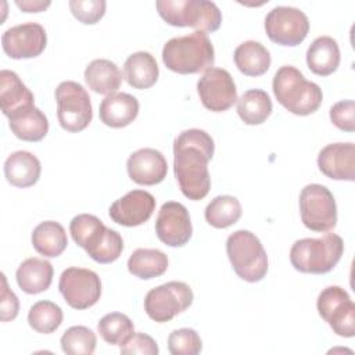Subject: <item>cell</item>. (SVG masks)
Wrapping results in <instances>:
<instances>
[{"instance_id": "f35d334b", "label": "cell", "mask_w": 355, "mask_h": 355, "mask_svg": "<svg viewBox=\"0 0 355 355\" xmlns=\"http://www.w3.org/2000/svg\"><path fill=\"white\" fill-rule=\"evenodd\" d=\"M330 119L334 126L344 132L355 130V103L354 100H341L331 105Z\"/></svg>"}, {"instance_id": "603a6c76", "label": "cell", "mask_w": 355, "mask_h": 355, "mask_svg": "<svg viewBox=\"0 0 355 355\" xmlns=\"http://www.w3.org/2000/svg\"><path fill=\"white\" fill-rule=\"evenodd\" d=\"M308 68L319 76L333 73L340 65V49L331 36H319L308 47Z\"/></svg>"}, {"instance_id": "9a60e30c", "label": "cell", "mask_w": 355, "mask_h": 355, "mask_svg": "<svg viewBox=\"0 0 355 355\" xmlns=\"http://www.w3.org/2000/svg\"><path fill=\"white\" fill-rule=\"evenodd\" d=\"M155 233L157 237L169 247L184 245L193 234L187 208L178 201L164 202L157 215Z\"/></svg>"}, {"instance_id": "5b68a950", "label": "cell", "mask_w": 355, "mask_h": 355, "mask_svg": "<svg viewBox=\"0 0 355 355\" xmlns=\"http://www.w3.org/2000/svg\"><path fill=\"white\" fill-rule=\"evenodd\" d=\"M161 18L172 26H190L198 32H215L222 24V12L208 0H158Z\"/></svg>"}, {"instance_id": "d6986e66", "label": "cell", "mask_w": 355, "mask_h": 355, "mask_svg": "<svg viewBox=\"0 0 355 355\" xmlns=\"http://www.w3.org/2000/svg\"><path fill=\"white\" fill-rule=\"evenodd\" d=\"M139 114V101L129 93H114L105 96L100 104L98 115L110 128H123L132 123Z\"/></svg>"}, {"instance_id": "2e32d148", "label": "cell", "mask_w": 355, "mask_h": 355, "mask_svg": "<svg viewBox=\"0 0 355 355\" xmlns=\"http://www.w3.org/2000/svg\"><path fill=\"white\" fill-rule=\"evenodd\" d=\"M155 209V198L146 190H132L114 201L108 209L110 218L122 226L133 227L147 222Z\"/></svg>"}, {"instance_id": "5bb4252c", "label": "cell", "mask_w": 355, "mask_h": 355, "mask_svg": "<svg viewBox=\"0 0 355 355\" xmlns=\"http://www.w3.org/2000/svg\"><path fill=\"white\" fill-rule=\"evenodd\" d=\"M46 44V31L37 22H25L11 26L1 35L3 50L14 60L37 57L43 53Z\"/></svg>"}, {"instance_id": "1f68e13d", "label": "cell", "mask_w": 355, "mask_h": 355, "mask_svg": "<svg viewBox=\"0 0 355 355\" xmlns=\"http://www.w3.org/2000/svg\"><path fill=\"white\" fill-rule=\"evenodd\" d=\"M205 220L216 227L225 229L234 225L241 216V204L233 196H218L205 208Z\"/></svg>"}, {"instance_id": "7a4b0ae2", "label": "cell", "mask_w": 355, "mask_h": 355, "mask_svg": "<svg viewBox=\"0 0 355 355\" xmlns=\"http://www.w3.org/2000/svg\"><path fill=\"white\" fill-rule=\"evenodd\" d=\"M162 61L173 72L187 75L212 68L215 50L207 33L194 31L169 39L162 49Z\"/></svg>"}, {"instance_id": "8d00e7d4", "label": "cell", "mask_w": 355, "mask_h": 355, "mask_svg": "<svg viewBox=\"0 0 355 355\" xmlns=\"http://www.w3.org/2000/svg\"><path fill=\"white\" fill-rule=\"evenodd\" d=\"M123 250V240L116 230L107 229L100 245L90 254V258L98 263H111L119 258Z\"/></svg>"}, {"instance_id": "ffe728a7", "label": "cell", "mask_w": 355, "mask_h": 355, "mask_svg": "<svg viewBox=\"0 0 355 355\" xmlns=\"http://www.w3.org/2000/svg\"><path fill=\"white\" fill-rule=\"evenodd\" d=\"M33 93L24 85L14 71L1 69L0 72V105L6 116L17 111L35 105Z\"/></svg>"}, {"instance_id": "44dd1931", "label": "cell", "mask_w": 355, "mask_h": 355, "mask_svg": "<svg viewBox=\"0 0 355 355\" xmlns=\"http://www.w3.org/2000/svg\"><path fill=\"white\" fill-rule=\"evenodd\" d=\"M40 172V161L29 151L19 150L11 153L4 162L6 179L15 187L33 186L39 180Z\"/></svg>"}, {"instance_id": "f546056e", "label": "cell", "mask_w": 355, "mask_h": 355, "mask_svg": "<svg viewBox=\"0 0 355 355\" xmlns=\"http://www.w3.org/2000/svg\"><path fill=\"white\" fill-rule=\"evenodd\" d=\"M128 269L143 280L158 277L168 269V257L157 248H137L128 259Z\"/></svg>"}, {"instance_id": "4316f807", "label": "cell", "mask_w": 355, "mask_h": 355, "mask_svg": "<svg viewBox=\"0 0 355 355\" xmlns=\"http://www.w3.org/2000/svg\"><path fill=\"white\" fill-rule=\"evenodd\" d=\"M234 64L239 71L247 76H261L270 67V53L259 42L245 40L240 43L233 53Z\"/></svg>"}, {"instance_id": "7402d4cb", "label": "cell", "mask_w": 355, "mask_h": 355, "mask_svg": "<svg viewBox=\"0 0 355 355\" xmlns=\"http://www.w3.org/2000/svg\"><path fill=\"white\" fill-rule=\"evenodd\" d=\"M53 273V265L49 261L32 257L18 266L15 279L24 293L39 294L50 287Z\"/></svg>"}, {"instance_id": "7c38bea8", "label": "cell", "mask_w": 355, "mask_h": 355, "mask_svg": "<svg viewBox=\"0 0 355 355\" xmlns=\"http://www.w3.org/2000/svg\"><path fill=\"white\" fill-rule=\"evenodd\" d=\"M58 290L71 308L87 309L100 300L101 280L90 269L71 266L62 270Z\"/></svg>"}, {"instance_id": "d4e9b609", "label": "cell", "mask_w": 355, "mask_h": 355, "mask_svg": "<svg viewBox=\"0 0 355 355\" xmlns=\"http://www.w3.org/2000/svg\"><path fill=\"white\" fill-rule=\"evenodd\" d=\"M85 80L93 92L110 96L119 89L122 72L111 60L97 58L87 64L85 69Z\"/></svg>"}, {"instance_id": "30bf717a", "label": "cell", "mask_w": 355, "mask_h": 355, "mask_svg": "<svg viewBox=\"0 0 355 355\" xmlns=\"http://www.w3.org/2000/svg\"><path fill=\"white\" fill-rule=\"evenodd\" d=\"M316 308L320 318L341 337L355 336V305L348 293L340 286L323 288L318 297Z\"/></svg>"}, {"instance_id": "ba28073f", "label": "cell", "mask_w": 355, "mask_h": 355, "mask_svg": "<svg viewBox=\"0 0 355 355\" xmlns=\"http://www.w3.org/2000/svg\"><path fill=\"white\" fill-rule=\"evenodd\" d=\"M302 223L313 232H329L337 223V205L331 191L319 183L306 184L300 193Z\"/></svg>"}, {"instance_id": "d6a6232c", "label": "cell", "mask_w": 355, "mask_h": 355, "mask_svg": "<svg viewBox=\"0 0 355 355\" xmlns=\"http://www.w3.org/2000/svg\"><path fill=\"white\" fill-rule=\"evenodd\" d=\"M62 309L51 301H37L35 302L28 313L29 326L42 334H50L55 331L62 323Z\"/></svg>"}, {"instance_id": "d590c367", "label": "cell", "mask_w": 355, "mask_h": 355, "mask_svg": "<svg viewBox=\"0 0 355 355\" xmlns=\"http://www.w3.org/2000/svg\"><path fill=\"white\" fill-rule=\"evenodd\" d=\"M168 349L172 355H197L202 349V341L196 330L183 327L169 334Z\"/></svg>"}, {"instance_id": "4dcf8cb0", "label": "cell", "mask_w": 355, "mask_h": 355, "mask_svg": "<svg viewBox=\"0 0 355 355\" xmlns=\"http://www.w3.org/2000/svg\"><path fill=\"white\" fill-rule=\"evenodd\" d=\"M237 114L247 125H261L272 114V100L265 90L250 89L237 98Z\"/></svg>"}, {"instance_id": "3957f363", "label": "cell", "mask_w": 355, "mask_h": 355, "mask_svg": "<svg viewBox=\"0 0 355 355\" xmlns=\"http://www.w3.org/2000/svg\"><path fill=\"white\" fill-rule=\"evenodd\" d=\"M276 100L291 114L305 116L315 112L323 100L322 89L306 80L300 69L293 65L280 67L272 82Z\"/></svg>"}, {"instance_id": "83f0119b", "label": "cell", "mask_w": 355, "mask_h": 355, "mask_svg": "<svg viewBox=\"0 0 355 355\" xmlns=\"http://www.w3.org/2000/svg\"><path fill=\"white\" fill-rule=\"evenodd\" d=\"M32 245L43 257L54 258L62 254L68 245L65 229L55 220H44L32 232Z\"/></svg>"}, {"instance_id": "8992f818", "label": "cell", "mask_w": 355, "mask_h": 355, "mask_svg": "<svg viewBox=\"0 0 355 355\" xmlns=\"http://www.w3.org/2000/svg\"><path fill=\"white\" fill-rule=\"evenodd\" d=\"M226 254L240 279L255 283L266 276L268 255L252 232L241 229L232 233L226 240Z\"/></svg>"}, {"instance_id": "8fae6325", "label": "cell", "mask_w": 355, "mask_h": 355, "mask_svg": "<svg viewBox=\"0 0 355 355\" xmlns=\"http://www.w3.org/2000/svg\"><path fill=\"white\" fill-rule=\"evenodd\" d=\"M268 37L282 46H297L308 35L309 19L304 11L291 6H276L265 17Z\"/></svg>"}, {"instance_id": "484cf974", "label": "cell", "mask_w": 355, "mask_h": 355, "mask_svg": "<svg viewBox=\"0 0 355 355\" xmlns=\"http://www.w3.org/2000/svg\"><path fill=\"white\" fill-rule=\"evenodd\" d=\"M126 82L135 89L151 87L159 75L158 64L148 51H136L130 54L123 64Z\"/></svg>"}, {"instance_id": "74e56055", "label": "cell", "mask_w": 355, "mask_h": 355, "mask_svg": "<svg viewBox=\"0 0 355 355\" xmlns=\"http://www.w3.org/2000/svg\"><path fill=\"white\" fill-rule=\"evenodd\" d=\"M107 3L104 0H71L69 8L73 17L86 25L98 22L105 14Z\"/></svg>"}, {"instance_id": "836d02e7", "label": "cell", "mask_w": 355, "mask_h": 355, "mask_svg": "<svg viewBox=\"0 0 355 355\" xmlns=\"http://www.w3.org/2000/svg\"><path fill=\"white\" fill-rule=\"evenodd\" d=\"M97 330L105 343L111 345H122L135 333V326L125 313L111 312L100 319Z\"/></svg>"}, {"instance_id": "cb8c5ba5", "label": "cell", "mask_w": 355, "mask_h": 355, "mask_svg": "<svg viewBox=\"0 0 355 355\" xmlns=\"http://www.w3.org/2000/svg\"><path fill=\"white\" fill-rule=\"evenodd\" d=\"M11 132L21 140L39 141L49 132L47 116L35 105L22 108L8 116Z\"/></svg>"}, {"instance_id": "ac0fdd59", "label": "cell", "mask_w": 355, "mask_h": 355, "mask_svg": "<svg viewBox=\"0 0 355 355\" xmlns=\"http://www.w3.org/2000/svg\"><path fill=\"white\" fill-rule=\"evenodd\" d=\"M319 171L334 180L355 179V144L331 143L323 147L318 155Z\"/></svg>"}, {"instance_id": "6da1fadb", "label": "cell", "mask_w": 355, "mask_h": 355, "mask_svg": "<svg viewBox=\"0 0 355 355\" xmlns=\"http://www.w3.org/2000/svg\"><path fill=\"white\" fill-rule=\"evenodd\" d=\"M215 144L202 129L183 130L173 141V171L182 193L189 200H202L211 189L208 162Z\"/></svg>"}, {"instance_id": "b9f144b4", "label": "cell", "mask_w": 355, "mask_h": 355, "mask_svg": "<svg viewBox=\"0 0 355 355\" xmlns=\"http://www.w3.org/2000/svg\"><path fill=\"white\" fill-rule=\"evenodd\" d=\"M15 4L25 12H39L46 10L51 3L49 0L43 1V0H17Z\"/></svg>"}, {"instance_id": "9c48e42d", "label": "cell", "mask_w": 355, "mask_h": 355, "mask_svg": "<svg viewBox=\"0 0 355 355\" xmlns=\"http://www.w3.org/2000/svg\"><path fill=\"white\" fill-rule=\"evenodd\" d=\"M194 300L193 290L183 282H168L151 288L144 298V311L150 319L165 323L186 311Z\"/></svg>"}, {"instance_id": "60d3db41", "label": "cell", "mask_w": 355, "mask_h": 355, "mask_svg": "<svg viewBox=\"0 0 355 355\" xmlns=\"http://www.w3.org/2000/svg\"><path fill=\"white\" fill-rule=\"evenodd\" d=\"M0 319L8 322L17 318L19 311V301L7 284L6 275L1 273V295H0Z\"/></svg>"}, {"instance_id": "4fadbf2b", "label": "cell", "mask_w": 355, "mask_h": 355, "mask_svg": "<svg viewBox=\"0 0 355 355\" xmlns=\"http://www.w3.org/2000/svg\"><path fill=\"white\" fill-rule=\"evenodd\" d=\"M202 105L214 112L229 110L237 101V89L232 75L223 68H209L197 82Z\"/></svg>"}, {"instance_id": "277c9868", "label": "cell", "mask_w": 355, "mask_h": 355, "mask_svg": "<svg viewBox=\"0 0 355 355\" xmlns=\"http://www.w3.org/2000/svg\"><path fill=\"white\" fill-rule=\"evenodd\" d=\"M343 252V239L336 233H326L318 239L297 240L290 250V262L298 272L322 275L338 263Z\"/></svg>"}, {"instance_id": "f1b7e54d", "label": "cell", "mask_w": 355, "mask_h": 355, "mask_svg": "<svg viewBox=\"0 0 355 355\" xmlns=\"http://www.w3.org/2000/svg\"><path fill=\"white\" fill-rule=\"evenodd\" d=\"M107 229L108 227H105L97 216L90 214H79L73 216L69 223V232L73 241L82 247L89 257L103 241Z\"/></svg>"}, {"instance_id": "52a82bcc", "label": "cell", "mask_w": 355, "mask_h": 355, "mask_svg": "<svg viewBox=\"0 0 355 355\" xmlns=\"http://www.w3.org/2000/svg\"><path fill=\"white\" fill-rule=\"evenodd\" d=\"M57 118L62 129L80 132L89 126L93 110L86 89L73 80H64L55 89Z\"/></svg>"}, {"instance_id": "e0dca14e", "label": "cell", "mask_w": 355, "mask_h": 355, "mask_svg": "<svg viewBox=\"0 0 355 355\" xmlns=\"http://www.w3.org/2000/svg\"><path fill=\"white\" fill-rule=\"evenodd\" d=\"M129 178L144 186L161 183L168 172V164L161 151L155 148H140L132 153L126 161Z\"/></svg>"}, {"instance_id": "ab89813d", "label": "cell", "mask_w": 355, "mask_h": 355, "mask_svg": "<svg viewBox=\"0 0 355 355\" xmlns=\"http://www.w3.org/2000/svg\"><path fill=\"white\" fill-rule=\"evenodd\" d=\"M159 352L155 340L144 333H133L122 345L121 354L123 355H157Z\"/></svg>"}, {"instance_id": "e575fe53", "label": "cell", "mask_w": 355, "mask_h": 355, "mask_svg": "<svg viewBox=\"0 0 355 355\" xmlns=\"http://www.w3.org/2000/svg\"><path fill=\"white\" fill-rule=\"evenodd\" d=\"M61 348L68 355H90L96 349L97 338L86 326H72L61 336Z\"/></svg>"}]
</instances>
